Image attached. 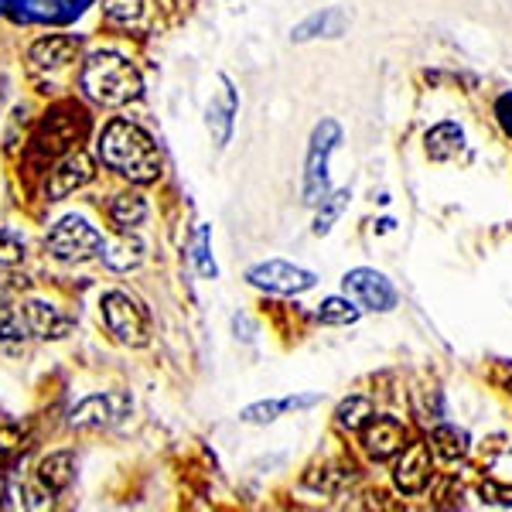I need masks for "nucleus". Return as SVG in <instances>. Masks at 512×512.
<instances>
[{"instance_id": "nucleus-15", "label": "nucleus", "mask_w": 512, "mask_h": 512, "mask_svg": "<svg viewBox=\"0 0 512 512\" xmlns=\"http://www.w3.org/2000/svg\"><path fill=\"white\" fill-rule=\"evenodd\" d=\"M99 260H103L110 270H120V274H127V270H137L140 263H144V243H140L137 236L123 233L120 239H113V243H103V253H99Z\"/></svg>"}, {"instance_id": "nucleus-21", "label": "nucleus", "mask_w": 512, "mask_h": 512, "mask_svg": "<svg viewBox=\"0 0 512 512\" xmlns=\"http://www.w3.org/2000/svg\"><path fill=\"white\" fill-rule=\"evenodd\" d=\"M345 24H349V18H345L342 11H335V7H328V11L311 14L308 21L297 24V28H294V41H308V38H318V35L338 38L345 31Z\"/></svg>"}, {"instance_id": "nucleus-3", "label": "nucleus", "mask_w": 512, "mask_h": 512, "mask_svg": "<svg viewBox=\"0 0 512 512\" xmlns=\"http://www.w3.org/2000/svg\"><path fill=\"white\" fill-rule=\"evenodd\" d=\"M103 243L106 239L99 236L96 226H89L86 216H62L45 236V250L62 263L93 260V256L103 253Z\"/></svg>"}, {"instance_id": "nucleus-10", "label": "nucleus", "mask_w": 512, "mask_h": 512, "mask_svg": "<svg viewBox=\"0 0 512 512\" xmlns=\"http://www.w3.org/2000/svg\"><path fill=\"white\" fill-rule=\"evenodd\" d=\"M24 321H28V332L41 338V342H59V338L72 332V318L65 315L59 304L41 301V297L24 301Z\"/></svg>"}, {"instance_id": "nucleus-5", "label": "nucleus", "mask_w": 512, "mask_h": 512, "mask_svg": "<svg viewBox=\"0 0 512 512\" xmlns=\"http://www.w3.org/2000/svg\"><path fill=\"white\" fill-rule=\"evenodd\" d=\"M338 140H342V130L335 120H321L311 134L308 168H304V202L308 205H318L328 195V161H332Z\"/></svg>"}, {"instance_id": "nucleus-19", "label": "nucleus", "mask_w": 512, "mask_h": 512, "mask_svg": "<svg viewBox=\"0 0 512 512\" xmlns=\"http://www.w3.org/2000/svg\"><path fill=\"white\" fill-rule=\"evenodd\" d=\"M321 400L318 393L311 396H287V400H270V403H253V407L243 410V420L246 424H270V420H277L280 414H287V410H304V407H315Z\"/></svg>"}, {"instance_id": "nucleus-25", "label": "nucleus", "mask_w": 512, "mask_h": 512, "mask_svg": "<svg viewBox=\"0 0 512 512\" xmlns=\"http://www.w3.org/2000/svg\"><path fill=\"white\" fill-rule=\"evenodd\" d=\"M349 192H332V195H325L318 202V216H315V236H328L332 233V226L338 222V216H342L345 209H349Z\"/></svg>"}, {"instance_id": "nucleus-1", "label": "nucleus", "mask_w": 512, "mask_h": 512, "mask_svg": "<svg viewBox=\"0 0 512 512\" xmlns=\"http://www.w3.org/2000/svg\"><path fill=\"white\" fill-rule=\"evenodd\" d=\"M99 161L117 175L147 185L161 175V154L154 140L130 120H110L99 134Z\"/></svg>"}, {"instance_id": "nucleus-26", "label": "nucleus", "mask_w": 512, "mask_h": 512, "mask_svg": "<svg viewBox=\"0 0 512 512\" xmlns=\"http://www.w3.org/2000/svg\"><path fill=\"white\" fill-rule=\"evenodd\" d=\"M355 318H359V308L352 301H345V297H328L318 308L321 325H352Z\"/></svg>"}, {"instance_id": "nucleus-31", "label": "nucleus", "mask_w": 512, "mask_h": 512, "mask_svg": "<svg viewBox=\"0 0 512 512\" xmlns=\"http://www.w3.org/2000/svg\"><path fill=\"white\" fill-rule=\"evenodd\" d=\"M482 499H485V502H492V506H506V509H512V489H509V485L482 482Z\"/></svg>"}, {"instance_id": "nucleus-4", "label": "nucleus", "mask_w": 512, "mask_h": 512, "mask_svg": "<svg viewBox=\"0 0 512 512\" xmlns=\"http://www.w3.org/2000/svg\"><path fill=\"white\" fill-rule=\"evenodd\" d=\"M99 308H103L106 328H110V335L117 338L120 345L140 349V345L151 342V318L140 308L137 297H130L127 291H106Z\"/></svg>"}, {"instance_id": "nucleus-24", "label": "nucleus", "mask_w": 512, "mask_h": 512, "mask_svg": "<svg viewBox=\"0 0 512 512\" xmlns=\"http://www.w3.org/2000/svg\"><path fill=\"white\" fill-rule=\"evenodd\" d=\"M431 451L441 454L444 461H458L465 458L468 451V434L458 431V427H437L431 434Z\"/></svg>"}, {"instance_id": "nucleus-29", "label": "nucleus", "mask_w": 512, "mask_h": 512, "mask_svg": "<svg viewBox=\"0 0 512 512\" xmlns=\"http://www.w3.org/2000/svg\"><path fill=\"white\" fill-rule=\"evenodd\" d=\"M21 451V431L14 424H4L0 427V468Z\"/></svg>"}, {"instance_id": "nucleus-33", "label": "nucleus", "mask_w": 512, "mask_h": 512, "mask_svg": "<svg viewBox=\"0 0 512 512\" xmlns=\"http://www.w3.org/2000/svg\"><path fill=\"white\" fill-rule=\"evenodd\" d=\"M502 373H506V386H509V393H512V366H502Z\"/></svg>"}, {"instance_id": "nucleus-16", "label": "nucleus", "mask_w": 512, "mask_h": 512, "mask_svg": "<svg viewBox=\"0 0 512 512\" xmlns=\"http://www.w3.org/2000/svg\"><path fill=\"white\" fill-rule=\"evenodd\" d=\"M113 417H117V410H113L110 396H89V400H82L79 407L72 410L69 424L76 427V431H103V427L113 424Z\"/></svg>"}, {"instance_id": "nucleus-27", "label": "nucleus", "mask_w": 512, "mask_h": 512, "mask_svg": "<svg viewBox=\"0 0 512 512\" xmlns=\"http://www.w3.org/2000/svg\"><path fill=\"white\" fill-rule=\"evenodd\" d=\"M335 417H338V424H342V427H349V431H359L362 420L373 417V403H369L366 396H349V400L338 407Z\"/></svg>"}, {"instance_id": "nucleus-17", "label": "nucleus", "mask_w": 512, "mask_h": 512, "mask_svg": "<svg viewBox=\"0 0 512 512\" xmlns=\"http://www.w3.org/2000/svg\"><path fill=\"white\" fill-rule=\"evenodd\" d=\"M76 475V454L72 451H52L38 461V482L52 492H62Z\"/></svg>"}, {"instance_id": "nucleus-14", "label": "nucleus", "mask_w": 512, "mask_h": 512, "mask_svg": "<svg viewBox=\"0 0 512 512\" xmlns=\"http://www.w3.org/2000/svg\"><path fill=\"white\" fill-rule=\"evenodd\" d=\"M219 96H212L209 110H205V123H209L212 137L222 147L229 140V130H233V117H236V89L229 86L226 76H219Z\"/></svg>"}, {"instance_id": "nucleus-12", "label": "nucleus", "mask_w": 512, "mask_h": 512, "mask_svg": "<svg viewBox=\"0 0 512 512\" xmlns=\"http://www.w3.org/2000/svg\"><path fill=\"white\" fill-rule=\"evenodd\" d=\"M362 444H366V451L373 454L376 461H386V458H393L396 451H403L407 434H403V427L396 424L393 417H373L362 427Z\"/></svg>"}, {"instance_id": "nucleus-32", "label": "nucleus", "mask_w": 512, "mask_h": 512, "mask_svg": "<svg viewBox=\"0 0 512 512\" xmlns=\"http://www.w3.org/2000/svg\"><path fill=\"white\" fill-rule=\"evenodd\" d=\"M495 117H499V123H502V130L512 137V93H506L495 103Z\"/></svg>"}, {"instance_id": "nucleus-13", "label": "nucleus", "mask_w": 512, "mask_h": 512, "mask_svg": "<svg viewBox=\"0 0 512 512\" xmlns=\"http://www.w3.org/2000/svg\"><path fill=\"white\" fill-rule=\"evenodd\" d=\"M76 55H79V38H72V35H48V38H41V41L31 45L28 59H31L35 69L55 72V69H62V65L76 62Z\"/></svg>"}, {"instance_id": "nucleus-28", "label": "nucleus", "mask_w": 512, "mask_h": 512, "mask_svg": "<svg viewBox=\"0 0 512 512\" xmlns=\"http://www.w3.org/2000/svg\"><path fill=\"white\" fill-rule=\"evenodd\" d=\"M192 256H195V267L202 277H216V263L209 260V226H198L195 229V246H192Z\"/></svg>"}, {"instance_id": "nucleus-30", "label": "nucleus", "mask_w": 512, "mask_h": 512, "mask_svg": "<svg viewBox=\"0 0 512 512\" xmlns=\"http://www.w3.org/2000/svg\"><path fill=\"white\" fill-rule=\"evenodd\" d=\"M24 256V243L11 229H0V263H18Z\"/></svg>"}, {"instance_id": "nucleus-23", "label": "nucleus", "mask_w": 512, "mask_h": 512, "mask_svg": "<svg viewBox=\"0 0 512 512\" xmlns=\"http://www.w3.org/2000/svg\"><path fill=\"white\" fill-rule=\"evenodd\" d=\"M103 14L113 28H140L147 4L144 0H103Z\"/></svg>"}, {"instance_id": "nucleus-11", "label": "nucleus", "mask_w": 512, "mask_h": 512, "mask_svg": "<svg viewBox=\"0 0 512 512\" xmlns=\"http://www.w3.org/2000/svg\"><path fill=\"white\" fill-rule=\"evenodd\" d=\"M393 482H396V489L407 495L424 492L427 482H431V448H427V444H410V448H403V458L396 461V468H393Z\"/></svg>"}, {"instance_id": "nucleus-6", "label": "nucleus", "mask_w": 512, "mask_h": 512, "mask_svg": "<svg viewBox=\"0 0 512 512\" xmlns=\"http://www.w3.org/2000/svg\"><path fill=\"white\" fill-rule=\"evenodd\" d=\"M93 0H0L18 24H69L76 21Z\"/></svg>"}, {"instance_id": "nucleus-8", "label": "nucleus", "mask_w": 512, "mask_h": 512, "mask_svg": "<svg viewBox=\"0 0 512 512\" xmlns=\"http://www.w3.org/2000/svg\"><path fill=\"white\" fill-rule=\"evenodd\" d=\"M89 181H93V161H89L86 151L76 147V151H69L52 171H48L45 195H48V202H62V198H69L72 192L86 188Z\"/></svg>"}, {"instance_id": "nucleus-2", "label": "nucleus", "mask_w": 512, "mask_h": 512, "mask_svg": "<svg viewBox=\"0 0 512 512\" xmlns=\"http://www.w3.org/2000/svg\"><path fill=\"white\" fill-rule=\"evenodd\" d=\"M79 86L99 106H123L140 96L144 82H140V72L130 65V59L117 52H93L82 62Z\"/></svg>"}, {"instance_id": "nucleus-7", "label": "nucleus", "mask_w": 512, "mask_h": 512, "mask_svg": "<svg viewBox=\"0 0 512 512\" xmlns=\"http://www.w3.org/2000/svg\"><path fill=\"white\" fill-rule=\"evenodd\" d=\"M253 287H263L270 294H304L315 287V274L304 267H294L287 260H267V263H256V267L246 274Z\"/></svg>"}, {"instance_id": "nucleus-18", "label": "nucleus", "mask_w": 512, "mask_h": 512, "mask_svg": "<svg viewBox=\"0 0 512 512\" xmlns=\"http://www.w3.org/2000/svg\"><path fill=\"white\" fill-rule=\"evenodd\" d=\"M28 335L31 332L24 321V308H14L7 297H0V352H21Z\"/></svg>"}, {"instance_id": "nucleus-20", "label": "nucleus", "mask_w": 512, "mask_h": 512, "mask_svg": "<svg viewBox=\"0 0 512 512\" xmlns=\"http://www.w3.org/2000/svg\"><path fill=\"white\" fill-rule=\"evenodd\" d=\"M110 219H113V226H117L120 233H134L140 222L147 219V202L137 192H120L110 202Z\"/></svg>"}, {"instance_id": "nucleus-9", "label": "nucleus", "mask_w": 512, "mask_h": 512, "mask_svg": "<svg viewBox=\"0 0 512 512\" xmlns=\"http://www.w3.org/2000/svg\"><path fill=\"white\" fill-rule=\"evenodd\" d=\"M342 284H345V294H352L355 301L362 304V308H369V311H390V308H396L393 284L383 274H376V270L359 267V270H352V274H345Z\"/></svg>"}, {"instance_id": "nucleus-22", "label": "nucleus", "mask_w": 512, "mask_h": 512, "mask_svg": "<svg viewBox=\"0 0 512 512\" xmlns=\"http://www.w3.org/2000/svg\"><path fill=\"white\" fill-rule=\"evenodd\" d=\"M461 147H465V134H461L458 123H437L431 134H427V154H431V161H451Z\"/></svg>"}]
</instances>
